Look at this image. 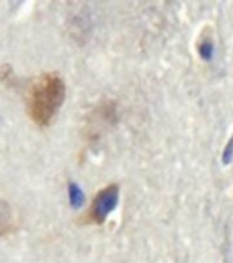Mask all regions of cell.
Returning <instances> with one entry per match:
<instances>
[{
	"instance_id": "277c9868",
	"label": "cell",
	"mask_w": 233,
	"mask_h": 263,
	"mask_svg": "<svg viewBox=\"0 0 233 263\" xmlns=\"http://www.w3.org/2000/svg\"><path fill=\"white\" fill-rule=\"evenodd\" d=\"M213 44H211V41L205 40L199 45V53H201L202 59H205V61H210L211 58H213Z\"/></svg>"
},
{
	"instance_id": "5b68a950",
	"label": "cell",
	"mask_w": 233,
	"mask_h": 263,
	"mask_svg": "<svg viewBox=\"0 0 233 263\" xmlns=\"http://www.w3.org/2000/svg\"><path fill=\"white\" fill-rule=\"evenodd\" d=\"M233 159V136L230 137V140L226 143V147L224 149V154H222V163L229 164Z\"/></svg>"
},
{
	"instance_id": "3957f363",
	"label": "cell",
	"mask_w": 233,
	"mask_h": 263,
	"mask_svg": "<svg viewBox=\"0 0 233 263\" xmlns=\"http://www.w3.org/2000/svg\"><path fill=\"white\" fill-rule=\"evenodd\" d=\"M12 228V213L6 201L0 200V236L8 233Z\"/></svg>"
},
{
	"instance_id": "6da1fadb",
	"label": "cell",
	"mask_w": 233,
	"mask_h": 263,
	"mask_svg": "<svg viewBox=\"0 0 233 263\" xmlns=\"http://www.w3.org/2000/svg\"><path fill=\"white\" fill-rule=\"evenodd\" d=\"M66 85L58 74L47 73L37 77L29 88L26 107L30 118L40 126H47L65 102Z\"/></svg>"
},
{
	"instance_id": "7a4b0ae2",
	"label": "cell",
	"mask_w": 233,
	"mask_h": 263,
	"mask_svg": "<svg viewBox=\"0 0 233 263\" xmlns=\"http://www.w3.org/2000/svg\"><path fill=\"white\" fill-rule=\"evenodd\" d=\"M119 196V188L118 185L111 184L102 189L98 195L95 196L92 205H91L88 217L95 223H103L106 221V218L109 217V214L114 210V207L118 203Z\"/></svg>"
}]
</instances>
